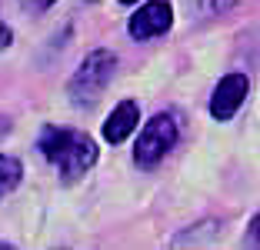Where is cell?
<instances>
[{
    "mask_svg": "<svg viewBox=\"0 0 260 250\" xmlns=\"http://www.w3.org/2000/svg\"><path fill=\"white\" fill-rule=\"evenodd\" d=\"M37 150L44 153V160L60 170V180L63 183H74L97 164V144L93 137H87L84 130H70V127H54L47 123L40 130V140H37Z\"/></svg>",
    "mask_w": 260,
    "mask_h": 250,
    "instance_id": "1",
    "label": "cell"
},
{
    "mask_svg": "<svg viewBox=\"0 0 260 250\" xmlns=\"http://www.w3.org/2000/svg\"><path fill=\"white\" fill-rule=\"evenodd\" d=\"M114 70H117V53L114 50H104V47L90 50L67 83L70 100L74 104H93L100 93L107 90V83L114 80Z\"/></svg>",
    "mask_w": 260,
    "mask_h": 250,
    "instance_id": "2",
    "label": "cell"
},
{
    "mask_svg": "<svg viewBox=\"0 0 260 250\" xmlns=\"http://www.w3.org/2000/svg\"><path fill=\"white\" fill-rule=\"evenodd\" d=\"M177 137H180V130H177L174 117H170V114H153L150 120L144 123V130L137 134V147H134V160H137V167H144V170L157 167L170 150H174Z\"/></svg>",
    "mask_w": 260,
    "mask_h": 250,
    "instance_id": "3",
    "label": "cell"
},
{
    "mask_svg": "<svg viewBox=\"0 0 260 250\" xmlns=\"http://www.w3.org/2000/svg\"><path fill=\"white\" fill-rule=\"evenodd\" d=\"M174 27V7L167 0H147L134 10V17L127 20V34L134 40H150V37H164Z\"/></svg>",
    "mask_w": 260,
    "mask_h": 250,
    "instance_id": "4",
    "label": "cell"
},
{
    "mask_svg": "<svg viewBox=\"0 0 260 250\" xmlns=\"http://www.w3.org/2000/svg\"><path fill=\"white\" fill-rule=\"evenodd\" d=\"M247 90H250V80H247V74H227L217 80L214 87V97H210V114L217 117V120H234V114H237L240 107H244L247 100Z\"/></svg>",
    "mask_w": 260,
    "mask_h": 250,
    "instance_id": "5",
    "label": "cell"
},
{
    "mask_svg": "<svg viewBox=\"0 0 260 250\" xmlns=\"http://www.w3.org/2000/svg\"><path fill=\"white\" fill-rule=\"evenodd\" d=\"M140 123V107L137 100H120V104L110 110V117L104 120V140L107 144H123Z\"/></svg>",
    "mask_w": 260,
    "mask_h": 250,
    "instance_id": "6",
    "label": "cell"
},
{
    "mask_svg": "<svg viewBox=\"0 0 260 250\" xmlns=\"http://www.w3.org/2000/svg\"><path fill=\"white\" fill-rule=\"evenodd\" d=\"M20 177H23V167H20V160L17 157H10V153H0V200L7 197L10 190L20 183Z\"/></svg>",
    "mask_w": 260,
    "mask_h": 250,
    "instance_id": "7",
    "label": "cell"
},
{
    "mask_svg": "<svg viewBox=\"0 0 260 250\" xmlns=\"http://www.w3.org/2000/svg\"><path fill=\"white\" fill-rule=\"evenodd\" d=\"M237 0H187V10L197 17H210V14H223L227 7H234Z\"/></svg>",
    "mask_w": 260,
    "mask_h": 250,
    "instance_id": "8",
    "label": "cell"
},
{
    "mask_svg": "<svg viewBox=\"0 0 260 250\" xmlns=\"http://www.w3.org/2000/svg\"><path fill=\"white\" fill-rule=\"evenodd\" d=\"M54 4H57V0H20V7L27 10V14H47Z\"/></svg>",
    "mask_w": 260,
    "mask_h": 250,
    "instance_id": "9",
    "label": "cell"
},
{
    "mask_svg": "<svg viewBox=\"0 0 260 250\" xmlns=\"http://www.w3.org/2000/svg\"><path fill=\"white\" fill-rule=\"evenodd\" d=\"M247 243H253V247H260V213L250 220V227H247Z\"/></svg>",
    "mask_w": 260,
    "mask_h": 250,
    "instance_id": "10",
    "label": "cell"
},
{
    "mask_svg": "<svg viewBox=\"0 0 260 250\" xmlns=\"http://www.w3.org/2000/svg\"><path fill=\"white\" fill-rule=\"evenodd\" d=\"M10 44H14V30H10L7 23L0 20V50H7V47H10Z\"/></svg>",
    "mask_w": 260,
    "mask_h": 250,
    "instance_id": "11",
    "label": "cell"
},
{
    "mask_svg": "<svg viewBox=\"0 0 260 250\" xmlns=\"http://www.w3.org/2000/svg\"><path fill=\"white\" fill-rule=\"evenodd\" d=\"M7 134H10V120H7V117H0V140H4Z\"/></svg>",
    "mask_w": 260,
    "mask_h": 250,
    "instance_id": "12",
    "label": "cell"
},
{
    "mask_svg": "<svg viewBox=\"0 0 260 250\" xmlns=\"http://www.w3.org/2000/svg\"><path fill=\"white\" fill-rule=\"evenodd\" d=\"M120 4H127V7H130V4H137V0H120Z\"/></svg>",
    "mask_w": 260,
    "mask_h": 250,
    "instance_id": "13",
    "label": "cell"
},
{
    "mask_svg": "<svg viewBox=\"0 0 260 250\" xmlns=\"http://www.w3.org/2000/svg\"><path fill=\"white\" fill-rule=\"evenodd\" d=\"M87 4H93V0H87Z\"/></svg>",
    "mask_w": 260,
    "mask_h": 250,
    "instance_id": "14",
    "label": "cell"
}]
</instances>
